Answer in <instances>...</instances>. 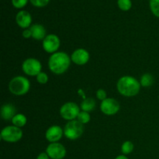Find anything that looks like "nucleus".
<instances>
[{
  "mask_svg": "<svg viewBox=\"0 0 159 159\" xmlns=\"http://www.w3.org/2000/svg\"><path fill=\"white\" fill-rule=\"evenodd\" d=\"M71 58L68 54L58 51L51 55L48 60V68L51 72L60 75L68 71L71 65Z\"/></svg>",
  "mask_w": 159,
  "mask_h": 159,
  "instance_id": "nucleus-1",
  "label": "nucleus"
},
{
  "mask_svg": "<svg viewBox=\"0 0 159 159\" xmlns=\"http://www.w3.org/2000/svg\"><path fill=\"white\" fill-rule=\"evenodd\" d=\"M141 86L140 82H138L134 77L129 75L121 77L116 84L118 92L126 97L137 96L139 93Z\"/></svg>",
  "mask_w": 159,
  "mask_h": 159,
  "instance_id": "nucleus-2",
  "label": "nucleus"
},
{
  "mask_svg": "<svg viewBox=\"0 0 159 159\" xmlns=\"http://www.w3.org/2000/svg\"><path fill=\"white\" fill-rule=\"evenodd\" d=\"M30 82L23 76H16L9 84V89L11 93L16 96H23L29 92Z\"/></svg>",
  "mask_w": 159,
  "mask_h": 159,
  "instance_id": "nucleus-3",
  "label": "nucleus"
},
{
  "mask_svg": "<svg viewBox=\"0 0 159 159\" xmlns=\"http://www.w3.org/2000/svg\"><path fill=\"white\" fill-rule=\"evenodd\" d=\"M84 132V124L78 120L68 121L64 128V135L69 140H76L80 138Z\"/></svg>",
  "mask_w": 159,
  "mask_h": 159,
  "instance_id": "nucleus-4",
  "label": "nucleus"
},
{
  "mask_svg": "<svg viewBox=\"0 0 159 159\" xmlns=\"http://www.w3.org/2000/svg\"><path fill=\"white\" fill-rule=\"evenodd\" d=\"M1 139L8 143H16L23 137V130L18 127L12 125L4 127L1 131Z\"/></svg>",
  "mask_w": 159,
  "mask_h": 159,
  "instance_id": "nucleus-5",
  "label": "nucleus"
},
{
  "mask_svg": "<svg viewBox=\"0 0 159 159\" xmlns=\"http://www.w3.org/2000/svg\"><path fill=\"white\" fill-rule=\"evenodd\" d=\"M80 113V107L73 102H68L62 105L60 109V115L64 120L68 121L74 120Z\"/></svg>",
  "mask_w": 159,
  "mask_h": 159,
  "instance_id": "nucleus-6",
  "label": "nucleus"
},
{
  "mask_svg": "<svg viewBox=\"0 0 159 159\" xmlns=\"http://www.w3.org/2000/svg\"><path fill=\"white\" fill-rule=\"evenodd\" d=\"M42 65L39 60L36 58H27L22 64V69L26 75L30 76H37L41 72Z\"/></svg>",
  "mask_w": 159,
  "mask_h": 159,
  "instance_id": "nucleus-7",
  "label": "nucleus"
},
{
  "mask_svg": "<svg viewBox=\"0 0 159 159\" xmlns=\"http://www.w3.org/2000/svg\"><path fill=\"white\" fill-rule=\"evenodd\" d=\"M43 48L47 53L54 54L57 52L61 45V40L55 34H49L46 36L43 40Z\"/></svg>",
  "mask_w": 159,
  "mask_h": 159,
  "instance_id": "nucleus-8",
  "label": "nucleus"
},
{
  "mask_svg": "<svg viewBox=\"0 0 159 159\" xmlns=\"http://www.w3.org/2000/svg\"><path fill=\"white\" fill-rule=\"evenodd\" d=\"M46 153L51 159H63L66 155V148L58 142L51 143L46 148Z\"/></svg>",
  "mask_w": 159,
  "mask_h": 159,
  "instance_id": "nucleus-9",
  "label": "nucleus"
},
{
  "mask_svg": "<svg viewBox=\"0 0 159 159\" xmlns=\"http://www.w3.org/2000/svg\"><path fill=\"white\" fill-rule=\"evenodd\" d=\"M120 104L113 98H107L102 101L100 104V110L102 113L107 116H112L117 113L120 110Z\"/></svg>",
  "mask_w": 159,
  "mask_h": 159,
  "instance_id": "nucleus-10",
  "label": "nucleus"
},
{
  "mask_svg": "<svg viewBox=\"0 0 159 159\" xmlns=\"http://www.w3.org/2000/svg\"><path fill=\"white\" fill-rule=\"evenodd\" d=\"M89 53L84 48L76 49L71 55V61L78 65H84L89 61Z\"/></svg>",
  "mask_w": 159,
  "mask_h": 159,
  "instance_id": "nucleus-11",
  "label": "nucleus"
},
{
  "mask_svg": "<svg viewBox=\"0 0 159 159\" xmlns=\"http://www.w3.org/2000/svg\"><path fill=\"white\" fill-rule=\"evenodd\" d=\"M63 134L64 130H62L60 126L53 125L47 130L46 133H45V137L49 142L55 143L58 142L61 139Z\"/></svg>",
  "mask_w": 159,
  "mask_h": 159,
  "instance_id": "nucleus-12",
  "label": "nucleus"
},
{
  "mask_svg": "<svg viewBox=\"0 0 159 159\" xmlns=\"http://www.w3.org/2000/svg\"><path fill=\"white\" fill-rule=\"evenodd\" d=\"M16 22L20 27L27 29L32 23V16L27 11L21 10L16 16Z\"/></svg>",
  "mask_w": 159,
  "mask_h": 159,
  "instance_id": "nucleus-13",
  "label": "nucleus"
},
{
  "mask_svg": "<svg viewBox=\"0 0 159 159\" xmlns=\"http://www.w3.org/2000/svg\"><path fill=\"white\" fill-rule=\"evenodd\" d=\"M16 112V107L11 103L4 104L1 107V116L4 120H12L15 116Z\"/></svg>",
  "mask_w": 159,
  "mask_h": 159,
  "instance_id": "nucleus-14",
  "label": "nucleus"
},
{
  "mask_svg": "<svg viewBox=\"0 0 159 159\" xmlns=\"http://www.w3.org/2000/svg\"><path fill=\"white\" fill-rule=\"evenodd\" d=\"M30 30L32 33V37L35 40H43V39L46 37V30L41 24L36 23V24L32 25L30 27Z\"/></svg>",
  "mask_w": 159,
  "mask_h": 159,
  "instance_id": "nucleus-15",
  "label": "nucleus"
},
{
  "mask_svg": "<svg viewBox=\"0 0 159 159\" xmlns=\"http://www.w3.org/2000/svg\"><path fill=\"white\" fill-rule=\"evenodd\" d=\"M96 103L94 99H93V98H86V99H85L82 101L80 107L82 111L89 113V112L93 111L96 108Z\"/></svg>",
  "mask_w": 159,
  "mask_h": 159,
  "instance_id": "nucleus-16",
  "label": "nucleus"
},
{
  "mask_svg": "<svg viewBox=\"0 0 159 159\" xmlns=\"http://www.w3.org/2000/svg\"><path fill=\"white\" fill-rule=\"evenodd\" d=\"M27 122V120H26V116L23 113H18V114H16L15 116L12 118V123L14 126L18 127H24L26 124Z\"/></svg>",
  "mask_w": 159,
  "mask_h": 159,
  "instance_id": "nucleus-17",
  "label": "nucleus"
},
{
  "mask_svg": "<svg viewBox=\"0 0 159 159\" xmlns=\"http://www.w3.org/2000/svg\"><path fill=\"white\" fill-rule=\"evenodd\" d=\"M140 83H141V86L145 87V88L152 86L154 83V77L152 76V75L149 74V73H145L141 77Z\"/></svg>",
  "mask_w": 159,
  "mask_h": 159,
  "instance_id": "nucleus-18",
  "label": "nucleus"
},
{
  "mask_svg": "<svg viewBox=\"0 0 159 159\" xmlns=\"http://www.w3.org/2000/svg\"><path fill=\"white\" fill-rule=\"evenodd\" d=\"M134 148V146L133 143L130 141H127L123 143L122 146H121V152H122L123 155H129L133 152Z\"/></svg>",
  "mask_w": 159,
  "mask_h": 159,
  "instance_id": "nucleus-19",
  "label": "nucleus"
},
{
  "mask_svg": "<svg viewBox=\"0 0 159 159\" xmlns=\"http://www.w3.org/2000/svg\"><path fill=\"white\" fill-rule=\"evenodd\" d=\"M118 7L122 11H128L132 7L131 0H118Z\"/></svg>",
  "mask_w": 159,
  "mask_h": 159,
  "instance_id": "nucleus-20",
  "label": "nucleus"
},
{
  "mask_svg": "<svg viewBox=\"0 0 159 159\" xmlns=\"http://www.w3.org/2000/svg\"><path fill=\"white\" fill-rule=\"evenodd\" d=\"M77 120L79 122L82 123V124H85L89 122L90 120H91V116H90L89 113H88V112L80 111L77 117Z\"/></svg>",
  "mask_w": 159,
  "mask_h": 159,
  "instance_id": "nucleus-21",
  "label": "nucleus"
},
{
  "mask_svg": "<svg viewBox=\"0 0 159 159\" xmlns=\"http://www.w3.org/2000/svg\"><path fill=\"white\" fill-rule=\"evenodd\" d=\"M149 6L152 13L159 18V0H150Z\"/></svg>",
  "mask_w": 159,
  "mask_h": 159,
  "instance_id": "nucleus-22",
  "label": "nucleus"
},
{
  "mask_svg": "<svg viewBox=\"0 0 159 159\" xmlns=\"http://www.w3.org/2000/svg\"><path fill=\"white\" fill-rule=\"evenodd\" d=\"M36 77H37V81L40 84H46L48 82V79H49L47 73L43 72V71L39 73Z\"/></svg>",
  "mask_w": 159,
  "mask_h": 159,
  "instance_id": "nucleus-23",
  "label": "nucleus"
},
{
  "mask_svg": "<svg viewBox=\"0 0 159 159\" xmlns=\"http://www.w3.org/2000/svg\"><path fill=\"white\" fill-rule=\"evenodd\" d=\"M31 4L36 7H44L49 3L50 0H30Z\"/></svg>",
  "mask_w": 159,
  "mask_h": 159,
  "instance_id": "nucleus-24",
  "label": "nucleus"
},
{
  "mask_svg": "<svg viewBox=\"0 0 159 159\" xmlns=\"http://www.w3.org/2000/svg\"><path fill=\"white\" fill-rule=\"evenodd\" d=\"M28 0H12V4L16 9H22L26 6Z\"/></svg>",
  "mask_w": 159,
  "mask_h": 159,
  "instance_id": "nucleus-25",
  "label": "nucleus"
},
{
  "mask_svg": "<svg viewBox=\"0 0 159 159\" xmlns=\"http://www.w3.org/2000/svg\"><path fill=\"white\" fill-rule=\"evenodd\" d=\"M96 97L99 100L103 101L104 99H107V92L104 89H102L97 90V92H96Z\"/></svg>",
  "mask_w": 159,
  "mask_h": 159,
  "instance_id": "nucleus-26",
  "label": "nucleus"
},
{
  "mask_svg": "<svg viewBox=\"0 0 159 159\" xmlns=\"http://www.w3.org/2000/svg\"><path fill=\"white\" fill-rule=\"evenodd\" d=\"M22 35H23V37H24V38L28 39L32 37V33H31V30L30 29H25L23 31Z\"/></svg>",
  "mask_w": 159,
  "mask_h": 159,
  "instance_id": "nucleus-27",
  "label": "nucleus"
},
{
  "mask_svg": "<svg viewBox=\"0 0 159 159\" xmlns=\"http://www.w3.org/2000/svg\"><path fill=\"white\" fill-rule=\"evenodd\" d=\"M37 159H50V157L48 156L46 152H42V153L39 154L38 156L37 157Z\"/></svg>",
  "mask_w": 159,
  "mask_h": 159,
  "instance_id": "nucleus-28",
  "label": "nucleus"
},
{
  "mask_svg": "<svg viewBox=\"0 0 159 159\" xmlns=\"http://www.w3.org/2000/svg\"><path fill=\"white\" fill-rule=\"evenodd\" d=\"M115 159H129V158H127V157L126 156V155H118V156L116 157V158H115Z\"/></svg>",
  "mask_w": 159,
  "mask_h": 159,
  "instance_id": "nucleus-29",
  "label": "nucleus"
},
{
  "mask_svg": "<svg viewBox=\"0 0 159 159\" xmlns=\"http://www.w3.org/2000/svg\"><path fill=\"white\" fill-rule=\"evenodd\" d=\"M158 99H159V96H158Z\"/></svg>",
  "mask_w": 159,
  "mask_h": 159,
  "instance_id": "nucleus-30",
  "label": "nucleus"
}]
</instances>
